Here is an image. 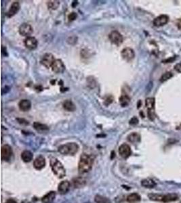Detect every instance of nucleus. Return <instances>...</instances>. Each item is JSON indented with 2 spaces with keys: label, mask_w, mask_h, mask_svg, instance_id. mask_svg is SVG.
Returning a JSON list of instances; mask_svg holds the SVG:
<instances>
[{
  "label": "nucleus",
  "mask_w": 181,
  "mask_h": 203,
  "mask_svg": "<svg viewBox=\"0 0 181 203\" xmlns=\"http://www.w3.org/2000/svg\"><path fill=\"white\" fill-rule=\"evenodd\" d=\"M93 158L87 154H83L80 157L78 164V170L81 173L88 172L92 167Z\"/></svg>",
  "instance_id": "nucleus-1"
},
{
  "label": "nucleus",
  "mask_w": 181,
  "mask_h": 203,
  "mask_svg": "<svg viewBox=\"0 0 181 203\" xmlns=\"http://www.w3.org/2000/svg\"><path fill=\"white\" fill-rule=\"evenodd\" d=\"M50 166L52 172L58 178L64 177L66 175V171L63 164L56 158H52L50 160Z\"/></svg>",
  "instance_id": "nucleus-2"
},
{
  "label": "nucleus",
  "mask_w": 181,
  "mask_h": 203,
  "mask_svg": "<svg viewBox=\"0 0 181 203\" xmlns=\"http://www.w3.org/2000/svg\"><path fill=\"white\" fill-rule=\"evenodd\" d=\"M79 150V145L74 142L63 144L58 148V152L63 155H74Z\"/></svg>",
  "instance_id": "nucleus-3"
},
{
  "label": "nucleus",
  "mask_w": 181,
  "mask_h": 203,
  "mask_svg": "<svg viewBox=\"0 0 181 203\" xmlns=\"http://www.w3.org/2000/svg\"><path fill=\"white\" fill-rule=\"evenodd\" d=\"M146 108H147L148 117L151 120H153L155 117V98H148L145 100Z\"/></svg>",
  "instance_id": "nucleus-4"
},
{
  "label": "nucleus",
  "mask_w": 181,
  "mask_h": 203,
  "mask_svg": "<svg viewBox=\"0 0 181 203\" xmlns=\"http://www.w3.org/2000/svg\"><path fill=\"white\" fill-rule=\"evenodd\" d=\"M108 38L109 40L111 41V42L113 44H115L116 46H119L123 42L124 38L122 36V34L119 32L117 31V30H114L112 31L109 35H108Z\"/></svg>",
  "instance_id": "nucleus-5"
},
{
  "label": "nucleus",
  "mask_w": 181,
  "mask_h": 203,
  "mask_svg": "<svg viewBox=\"0 0 181 203\" xmlns=\"http://www.w3.org/2000/svg\"><path fill=\"white\" fill-rule=\"evenodd\" d=\"M55 60H55L54 56H53L52 54H50V53H47V54H44V56L41 58V64L46 68H49L52 67Z\"/></svg>",
  "instance_id": "nucleus-6"
},
{
  "label": "nucleus",
  "mask_w": 181,
  "mask_h": 203,
  "mask_svg": "<svg viewBox=\"0 0 181 203\" xmlns=\"http://www.w3.org/2000/svg\"><path fill=\"white\" fill-rule=\"evenodd\" d=\"M13 152L12 148L9 145H4L1 149V157L3 161H8L12 157Z\"/></svg>",
  "instance_id": "nucleus-7"
},
{
  "label": "nucleus",
  "mask_w": 181,
  "mask_h": 203,
  "mask_svg": "<svg viewBox=\"0 0 181 203\" xmlns=\"http://www.w3.org/2000/svg\"><path fill=\"white\" fill-rule=\"evenodd\" d=\"M121 55H122L123 59L127 62H130L134 58L135 53H134V51L130 47H125L122 49Z\"/></svg>",
  "instance_id": "nucleus-8"
},
{
  "label": "nucleus",
  "mask_w": 181,
  "mask_h": 203,
  "mask_svg": "<svg viewBox=\"0 0 181 203\" xmlns=\"http://www.w3.org/2000/svg\"><path fill=\"white\" fill-rule=\"evenodd\" d=\"M119 154L124 158H127L132 154L130 146L127 144H123L119 147Z\"/></svg>",
  "instance_id": "nucleus-9"
},
{
  "label": "nucleus",
  "mask_w": 181,
  "mask_h": 203,
  "mask_svg": "<svg viewBox=\"0 0 181 203\" xmlns=\"http://www.w3.org/2000/svg\"><path fill=\"white\" fill-rule=\"evenodd\" d=\"M51 68L53 72L55 73H62L65 70V65L61 60L57 59L54 61V64Z\"/></svg>",
  "instance_id": "nucleus-10"
},
{
  "label": "nucleus",
  "mask_w": 181,
  "mask_h": 203,
  "mask_svg": "<svg viewBox=\"0 0 181 203\" xmlns=\"http://www.w3.org/2000/svg\"><path fill=\"white\" fill-rule=\"evenodd\" d=\"M33 28L32 27L27 23H23L19 27V33L22 36H29L32 34Z\"/></svg>",
  "instance_id": "nucleus-11"
},
{
  "label": "nucleus",
  "mask_w": 181,
  "mask_h": 203,
  "mask_svg": "<svg viewBox=\"0 0 181 203\" xmlns=\"http://www.w3.org/2000/svg\"><path fill=\"white\" fill-rule=\"evenodd\" d=\"M169 20V17L167 15L165 14H162L154 19L153 20V24L155 27H162V26L165 25L168 22Z\"/></svg>",
  "instance_id": "nucleus-12"
},
{
  "label": "nucleus",
  "mask_w": 181,
  "mask_h": 203,
  "mask_svg": "<svg viewBox=\"0 0 181 203\" xmlns=\"http://www.w3.org/2000/svg\"><path fill=\"white\" fill-rule=\"evenodd\" d=\"M25 45L29 49L33 50L37 47V41L33 37H27L25 40Z\"/></svg>",
  "instance_id": "nucleus-13"
},
{
  "label": "nucleus",
  "mask_w": 181,
  "mask_h": 203,
  "mask_svg": "<svg viewBox=\"0 0 181 203\" xmlns=\"http://www.w3.org/2000/svg\"><path fill=\"white\" fill-rule=\"evenodd\" d=\"M70 187H71V184H70L69 181L65 180V181H63L60 183L58 187V190L61 194H65L69 192Z\"/></svg>",
  "instance_id": "nucleus-14"
},
{
  "label": "nucleus",
  "mask_w": 181,
  "mask_h": 203,
  "mask_svg": "<svg viewBox=\"0 0 181 203\" xmlns=\"http://www.w3.org/2000/svg\"><path fill=\"white\" fill-rule=\"evenodd\" d=\"M20 10V4L18 2H14L12 3L11 6H10V9L8 11V12L6 13V16L8 18H11V17L14 16L16 14L18 13V12Z\"/></svg>",
  "instance_id": "nucleus-15"
},
{
  "label": "nucleus",
  "mask_w": 181,
  "mask_h": 203,
  "mask_svg": "<svg viewBox=\"0 0 181 203\" xmlns=\"http://www.w3.org/2000/svg\"><path fill=\"white\" fill-rule=\"evenodd\" d=\"M33 166L37 170H41V169L45 167V166H46V160L41 156H38L34 161Z\"/></svg>",
  "instance_id": "nucleus-16"
},
{
  "label": "nucleus",
  "mask_w": 181,
  "mask_h": 203,
  "mask_svg": "<svg viewBox=\"0 0 181 203\" xmlns=\"http://www.w3.org/2000/svg\"><path fill=\"white\" fill-rule=\"evenodd\" d=\"M19 109L23 112L29 111L31 108V102L29 100H20L19 104Z\"/></svg>",
  "instance_id": "nucleus-17"
},
{
  "label": "nucleus",
  "mask_w": 181,
  "mask_h": 203,
  "mask_svg": "<svg viewBox=\"0 0 181 203\" xmlns=\"http://www.w3.org/2000/svg\"><path fill=\"white\" fill-rule=\"evenodd\" d=\"M56 193L54 191H51L47 193L45 196L41 198V201L43 203H52L55 198Z\"/></svg>",
  "instance_id": "nucleus-18"
},
{
  "label": "nucleus",
  "mask_w": 181,
  "mask_h": 203,
  "mask_svg": "<svg viewBox=\"0 0 181 203\" xmlns=\"http://www.w3.org/2000/svg\"><path fill=\"white\" fill-rule=\"evenodd\" d=\"M21 158L25 162H29L33 158V154L29 150H25L21 154Z\"/></svg>",
  "instance_id": "nucleus-19"
},
{
  "label": "nucleus",
  "mask_w": 181,
  "mask_h": 203,
  "mask_svg": "<svg viewBox=\"0 0 181 203\" xmlns=\"http://www.w3.org/2000/svg\"><path fill=\"white\" fill-rule=\"evenodd\" d=\"M63 108L64 110L69 112H73L76 109V107L72 101L69 100H67L63 102Z\"/></svg>",
  "instance_id": "nucleus-20"
},
{
  "label": "nucleus",
  "mask_w": 181,
  "mask_h": 203,
  "mask_svg": "<svg viewBox=\"0 0 181 203\" xmlns=\"http://www.w3.org/2000/svg\"><path fill=\"white\" fill-rule=\"evenodd\" d=\"M33 127L36 131L41 132V133L47 131L49 130V127H47V125L40 123H38V122H35V123H34Z\"/></svg>",
  "instance_id": "nucleus-21"
},
{
  "label": "nucleus",
  "mask_w": 181,
  "mask_h": 203,
  "mask_svg": "<svg viewBox=\"0 0 181 203\" xmlns=\"http://www.w3.org/2000/svg\"><path fill=\"white\" fill-rule=\"evenodd\" d=\"M128 140L131 143L135 144V143H138L141 140V135H139L136 132H133L132 134H129L128 136L127 137Z\"/></svg>",
  "instance_id": "nucleus-22"
},
{
  "label": "nucleus",
  "mask_w": 181,
  "mask_h": 203,
  "mask_svg": "<svg viewBox=\"0 0 181 203\" xmlns=\"http://www.w3.org/2000/svg\"><path fill=\"white\" fill-rule=\"evenodd\" d=\"M141 185L143 187L147 188H154L156 186V183L154 180H153L152 179L150 178H147V179H144L142 180L141 181Z\"/></svg>",
  "instance_id": "nucleus-23"
},
{
  "label": "nucleus",
  "mask_w": 181,
  "mask_h": 203,
  "mask_svg": "<svg viewBox=\"0 0 181 203\" xmlns=\"http://www.w3.org/2000/svg\"><path fill=\"white\" fill-rule=\"evenodd\" d=\"M141 198L140 195L136 194V193H132L127 197V201L129 203L138 202L139 201H141Z\"/></svg>",
  "instance_id": "nucleus-24"
},
{
  "label": "nucleus",
  "mask_w": 181,
  "mask_h": 203,
  "mask_svg": "<svg viewBox=\"0 0 181 203\" xmlns=\"http://www.w3.org/2000/svg\"><path fill=\"white\" fill-rule=\"evenodd\" d=\"M86 183V179L83 177H77L75 178L73 180V183L75 188H81L83 187Z\"/></svg>",
  "instance_id": "nucleus-25"
},
{
  "label": "nucleus",
  "mask_w": 181,
  "mask_h": 203,
  "mask_svg": "<svg viewBox=\"0 0 181 203\" xmlns=\"http://www.w3.org/2000/svg\"><path fill=\"white\" fill-rule=\"evenodd\" d=\"M178 199V196L176 194H168L164 195V200L163 202L167 203L170 202L176 201Z\"/></svg>",
  "instance_id": "nucleus-26"
},
{
  "label": "nucleus",
  "mask_w": 181,
  "mask_h": 203,
  "mask_svg": "<svg viewBox=\"0 0 181 203\" xmlns=\"http://www.w3.org/2000/svg\"><path fill=\"white\" fill-rule=\"evenodd\" d=\"M130 102V98L128 95H122L119 98V103L122 107L127 106Z\"/></svg>",
  "instance_id": "nucleus-27"
},
{
  "label": "nucleus",
  "mask_w": 181,
  "mask_h": 203,
  "mask_svg": "<svg viewBox=\"0 0 181 203\" xmlns=\"http://www.w3.org/2000/svg\"><path fill=\"white\" fill-rule=\"evenodd\" d=\"M164 194H149V198L153 201L163 202L164 200Z\"/></svg>",
  "instance_id": "nucleus-28"
},
{
  "label": "nucleus",
  "mask_w": 181,
  "mask_h": 203,
  "mask_svg": "<svg viewBox=\"0 0 181 203\" xmlns=\"http://www.w3.org/2000/svg\"><path fill=\"white\" fill-rule=\"evenodd\" d=\"M94 201L96 203H111L110 199L100 195H96L95 196Z\"/></svg>",
  "instance_id": "nucleus-29"
},
{
  "label": "nucleus",
  "mask_w": 181,
  "mask_h": 203,
  "mask_svg": "<svg viewBox=\"0 0 181 203\" xmlns=\"http://www.w3.org/2000/svg\"><path fill=\"white\" fill-rule=\"evenodd\" d=\"M48 8L51 10H56L58 8V7L60 5V2L58 1H50L47 3Z\"/></svg>",
  "instance_id": "nucleus-30"
},
{
  "label": "nucleus",
  "mask_w": 181,
  "mask_h": 203,
  "mask_svg": "<svg viewBox=\"0 0 181 203\" xmlns=\"http://www.w3.org/2000/svg\"><path fill=\"white\" fill-rule=\"evenodd\" d=\"M172 77H173V74L171 73V72H166V73H165L164 74H162V76L161 77L159 81H160V82L163 83V82H164V81H166L167 80L171 79Z\"/></svg>",
  "instance_id": "nucleus-31"
},
{
  "label": "nucleus",
  "mask_w": 181,
  "mask_h": 203,
  "mask_svg": "<svg viewBox=\"0 0 181 203\" xmlns=\"http://www.w3.org/2000/svg\"><path fill=\"white\" fill-rule=\"evenodd\" d=\"M77 14L75 12H72L69 14V15L68 16V18L70 21H73V20H75L77 18Z\"/></svg>",
  "instance_id": "nucleus-32"
},
{
  "label": "nucleus",
  "mask_w": 181,
  "mask_h": 203,
  "mask_svg": "<svg viewBox=\"0 0 181 203\" xmlns=\"http://www.w3.org/2000/svg\"><path fill=\"white\" fill-rule=\"evenodd\" d=\"M130 125H137L138 123V119L137 117H132V118L130 119Z\"/></svg>",
  "instance_id": "nucleus-33"
},
{
  "label": "nucleus",
  "mask_w": 181,
  "mask_h": 203,
  "mask_svg": "<svg viewBox=\"0 0 181 203\" xmlns=\"http://www.w3.org/2000/svg\"><path fill=\"white\" fill-rule=\"evenodd\" d=\"M174 70L176 71V72L181 73V62L178 63V64H176V65H175Z\"/></svg>",
  "instance_id": "nucleus-34"
},
{
  "label": "nucleus",
  "mask_w": 181,
  "mask_h": 203,
  "mask_svg": "<svg viewBox=\"0 0 181 203\" xmlns=\"http://www.w3.org/2000/svg\"><path fill=\"white\" fill-rule=\"evenodd\" d=\"M176 60V57H171L170 58H168V59L165 60L163 61V62L164 63H172V62Z\"/></svg>",
  "instance_id": "nucleus-35"
},
{
  "label": "nucleus",
  "mask_w": 181,
  "mask_h": 203,
  "mask_svg": "<svg viewBox=\"0 0 181 203\" xmlns=\"http://www.w3.org/2000/svg\"><path fill=\"white\" fill-rule=\"evenodd\" d=\"M113 97L111 98V96H108L107 97V98L105 100V104L106 105H108V104H110L112 102H113Z\"/></svg>",
  "instance_id": "nucleus-36"
},
{
  "label": "nucleus",
  "mask_w": 181,
  "mask_h": 203,
  "mask_svg": "<svg viewBox=\"0 0 181 203\" xmlns=\"http://www.w3.org/2000/svg\"><path fill=\"white\" fill-rule=\"evenodd\" d=\"M17 120L19 122V123L25 124V125H29V122L27 121V120H25V119H23V118H17Z\"/></svg>",
  "instance_id": "nucleus-37"
},
{
  "label": "nucleus",
  "mask_w": 181,
  "mask_h": 203,
  "mask_svg": "<svg viewBox=\"0 0 181 203\" xmlns=\"http://www.w3.org/2000/svg\"><path fill=\"white\" fill-rule=\"evenodd\" d=\"M176 24L178 27V29L179 30H181V18L178 19V20L176 21Z\"/></svg>",
  "instance_id": "nucleus-38"
},
{
  "label": "nucleus",
  "mask_w": 181,
  "mask_h": 203,
  "mask_svg": "<svg viewBox=\"0 0 181 203\" xmlns=\"http://www.w3.org/2000/svg\"><path fill=\"white\" fill-rule=\"evenodd\" d=\"M5 203H17V202L15 200L12 199V198H10L5 202Z\"/></svg>",
  "instance_id": "nucleus-39"
},
{
  "label": "nucleus",
  "mask_w": 181,
  "mask_h": 203,
  "mask_svg": "<svg viewBox=\"0 0 181 203\" xmlns=\"http://www.w3.org/2000/svg\"><path fill=\"white\" fill-rule=\"evenodd\" d=\"M85 203H91L90 202H85Z\"/></svg>",
  "instance_id": "nucleus-40"
},
{
  "label": "nucleus",
  "mask_w": 181,
  "mask_h": 203,
  "mask_svg": "<svg viewBox=\"0 0 181 203\" xmlns=\"http://www.w3.org/2000/svg\"><path fill=\"white\" fill-rule=\"evenodd\" d=\"M180 203H181V202H180Z\"/></svg>",
  "instance_id": "nucleus-41"
}]
</instances>
